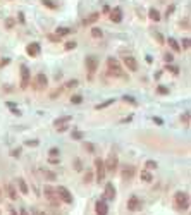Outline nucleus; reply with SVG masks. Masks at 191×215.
Instances as JSON below:
<instances>
[{"label": "nucleus", "mask_w": 191, "mask_h": 215, "mask_svg": "<svg viewBox=\"0 0 191 215\" xmlns=\"http://www.w3.org/2000/svg\"><path fill=\"white\" fill-rule=\"evenodd\" d=\"M107 69H109V72H110V74L116 76V78H126L124 69H122L121 64H119L114 57H109V59H107Z\"/></svg>", "instance_id": "obj_1"}, {"label": "nucleus", "mask_w": 191, "mask_h": 215, "mask_svg": "<svg viewBox=\"0 0 191 215\" xmlns=\"http://www.w3.org/2000/svg\"><path fill=\"white\" fill-rule=\"evenodd\" d=\"M174 201H176V207L179 210L189 208V196H188V193H184V191H177V193L174 194Z\"/></svg>", "instance_id": "obj_2"}, {"label": "nucleus", "mask_w": 191, "mask_h": 215, "mask_svg": "<svg viewBox=\"0 0 191 215\" xmlns=\"http://www.w3.org/2000/svg\"><path fill=\"white\" fill-rule=\"evenodd\" d=\"M85 64H86V69H88L90 79H93V74H95V71L98 69V59H96L95 55H88L85 59Z\"/></svg>", "instance_id": "obj_3"}, {"label": "nucleus", "mask_w": 191, "mask_h": 215, "mask_svg": "<svg viewBox=\"0 0 191 215\" xmlns=\"http://www.w3.org/2000/svg\"><path fill=\"white\" fill-rule=\"evenodd\" d=\"M47 84H48V81H47V76L45 74H36L35 76V79H33V88L36 90V91H43L45 88H47Z\"/></svg>", "instance_id": "obj_4"}, {"label": "nucleus", "mask_w": 191, "mask_h": 215, "mask_svg": "<svg viewBox=\"0 0 191 215\" xmlns=\"http://www.w3.org/2000/svg\"><path fill=\"white\" fill-rule=\"evenodd\" d=\"M43 194H45V198H47L52 205H59V203H60V200H59V194H57V191H55V188L45 186V191H43Z\"/></svg>", "instance_id": "obj_5"}, {"label": "nucleus", "mask_w": 191, "mask_h": 215, "mask_svg": "<svg viewBox=\"0 0 191 215\" xmlns=\"http://www.w3.org/2000/svg\"><path fill=\"white\" fill-rule=\"evenodd\" d=\"M55 191H57L59 200H60V201H64V203H72V194H71V191L67 188L59 186V188H55Z\"/></svg>", "instance_id": "obj_6"}, {"label": "nucleus", "mask_w": 191, "mask_h": 215, "mask_svg": "<svg viewBox=\"0 0 191 215\" xmlns=\"http://www.w3.org/2000/svg\"><path fill=\"white\" fill-rule=\"evenodd\" d=\"M29 79H31V72L28 69L26 65H21V90H26L29 86Z\"/></svg>", "instance_id": "obj_7"}, {"label": "nucleus", "mask_w": 191, "mask_h": 215, "mask_svg": "<svg viewBox=\"0 0 191 215\" xmlns=\"http://www.w3.org/2000/svg\"><path fill=\"white\" fill-rule=\"evenodd\" d=\"M95 169H96V181H98V183H102V181L105 179V176H107V170H105V165H103V160L96 158V160H95Z\"/></svg>", "instance_id": "obj_8"}, {"label": "nucleus", "mask_w": 191, "mask_h": 215, "mask_svg": "<svg viewBox=\"0 0 191 215\" xmlns=\"http://www.w3.org/2000/svg\"><path fill=\"white\" fill-rule=\"evenodd\" d=\"M103 165H105V170L107 172H114L119 165V160H117L116 155H109L107 157V160H103Z\"/></svg>", "instance_id": "obj_9"}, {"label": "nucleus", "mask_w": 191, "mask_h": 215, "mask_svg": "<svg viewBox=\"0 0 191 215\" xmlns=\"http://www.w3.org/2000/svg\"><path fill=\"white\" fill-rule=\"evenodd\" d=\"M122 62H124V65H126L129 71H133V72L138 71V62H136V59H134L133 55H124Z\"/></svg>", "instance_id": "obj_10"}, {"label": "nucleus", "mask_w": 191, "mask_h": 215, "mask_svg": "<svg viewBox=\"0 0 191 215\" xmlns=\"http://www.w3.org/2000/svg\"><path fill=\"white\" fill-rule=\"evenodd\" d=\"M127 210H131V212L141 210V200L138 196H131V198L127 200Z\"/></svg>", "instance_id": "obj_11"}, {"label": "nucleus", "mask_w": 191, "mask_h": 215, "mask_svg": "<svg viewBox=\"0 0 191 215\" xmlns=\"http://www.w3.org/2000/svg\"><path fill=\"white\" fill-rule=\"evenodd\" d=\"M116 188L114 184H107L105 186V191H103V200H109V201H114L116 200Z\"/></svg>", "instance_id": "obj_12"}, {"label": "nucleus", "mask_w": 191, "mask_h": 215, "mask_svg": "<svg viewBox=\"0 0 191 215\" xmlns=\"http://www.w3.org/2000/svg\"><path fill=\"white\" fill-rule=\"evenodd\" d=\"M95 210H96V215H107L109 213V207H107L105 200H98L96 205H95Z\"/></svg>", "instance_id": "obj_13"}, {"label": "nucleus", "mask_w": 191, "mask_h": 215, "mask_svg": "<svg viewBox=\"0 0 191 215\" xmlns=\"http://www.w3.org/2000/svg\"><path fill=\"white\" fill-rule=\"evenodd\" d=\"M26 54L29 57H38V54H40V43H36V41L29 43L26 47Z\"/></svg>", "instance_id": "obj_14"}, {"label": "nucleus", "mask_w": 191, "mask_h": 215, "mask_svg": "<svg viewBox=\"0 0 191 215\" xmlns=\"http://www.w3.org/2000/svg\"><path fill=\"white\" fill-rule=\"evenodd\" d=\"M134 176V167L133 165H124L121 169V177L124 179V181H127V179H131Z\"/></svg>", "instance_id": "obj_15"}, {"label": "nucleus", "mask_w": 191, "mask_h": 215, "mask_svg": "<svg viewBox=\"0 0 191 215\" xmlns=\"http://www.w3.org/2000/svg\"><path fill=\"white\" fill-rule=\"evenodd\" d=\"M110 21L116 22V24H119V22L122 21V11L119 9V7H114L110 11Z\"/></svg>", "instance_id": "obj_16"}, {"label": "nucleus", "mask_w": 191, "mask_h": 215, "mask_svg": "<svg viewBox=\"0 0 191 215\" xmlns=\"http://www.w3.org/2000/svg\"><path fill=\"white\" fill-rule=\"evenodd\" d=\"M98 17H100V14H98V12H93V14H90L88 17L83 19V24H85V26H90V24H93V22L98 21Z\"/></svg>", "instance_id": "obj_17"}, {"label": "nucleus", "mask_w": 191, "mask_h": 215, "mask_svg": "<svg viewBox=\"0 0 191 215\" xmlns=\"http://www.w3.org/2000/svg\"><path fill=\"white\" fill-rule=\"evenodd\" d=\"M71 115H64V117H59V119H55V121H53V126H55V127H59V126H64V124H69L71 122Z\"/></svg>", "instance_id": "obj_18"}, {"label": "nucleus", "mask_w": 191, "mask_h": 215, "mask_svg": "<svg viewBox=\"0 0 191 215\" xmlns=\"http://www.w3.org/2000/svg\"><path fill=\"white\" fill-rule=\"evenodd\" d=\"M17 184H19V191H21L22 194H28V193H29V188H28L26 181H24L22 177H19V179H17Z\"/></svg>", "instance_id": "obj_19"}, {"label": "nucleus", "mask_w": 191, "mask_h": 215, "mask_svg": "<svg viewBox=\"0 0 191 215\" xmlns=\"http://www.w3.org/2000/svg\"><path fill=\"white\" fill-rule=\"evenodd\" d=\"M7 194H9V198L11 200H17V191H16V188L12 186V184H7Z\"/></svg>", "instance_id": "obj_20"}, {"label": "nucleus", "mask_w": 191, "mask_h": 215, "mask_svg": "<svg viewBox=\"0 0 191 215\" xmlns=\"http://www.w3.org/2000/svg\"><path fill=\"white\" fill-rule=\"evenodd\" d=\"M148 17L152 19V21L159 22L160 21V12L157 11V9H150V11H148Z\"/></svg>", "instance_id": "obj_21"}, {"label": "nucleus", "mask_w": 191, "mask_h": 215, "mask_svg": "<svg viewBox=\"0 0 191 215\" xmlns=\"http://www.w3.org/2000/svg\"><path fill=\"white\" fill-rule=\"evenodd\" d=\"M167 43H169V47L172 50H174V52H181V47H179V43L176 41L174 38H169V40H167Z\"/></svg>", "instance_id": "obj_22"}, {"label": "nucleus", "mask_w": 191, "mask_h": 215, "mask_svg": "<svg viewBox=\"0 0 191 215\" xmlns=\"http://www.w3.org/2000/svg\"><path fill=\"white\" fill-rule=\"evenodd\" d=\"M139 176H141V181H145V183H152V181H153V176H152L148 170H143Z\"/></svg>", "instance_id": "obj_23"}, {"label": "nucleus", "mask_w": 191, "mask_h": 215, "mask_svg": "<svg viewBox=\"0 0 191 215\" xmlns=\"http://www.w3.org/2000/svg\"><path fill=\"white\" fill-rule=\"evenodd\" d=\"M71 33V29L69 28H57V31H55V35H57L59 38H62V36H65V35H69Z\"/></svg>", "instance_id": "obj_24"}, {"label": "nucleus", "mask_w": 191, "mask_h": 215, "mask_svg": "<svg viewBox=\"0 0 191 215\" xmlns=\"http://www.w3.org/2000/svg\"><path fill=\"white\" fill-rule=\"evenodd\" d=\"M102 35H103V33H102L100 28H93V29H91V36L93 38H102Z\"/></svg>", "instance_id": "obj_25"}, {"label": "nucleus", "mask_w": 191, "mask_h": 215, "mask_svg": "<svg viewBox=\"0 0 191 215\" xmlns=\"http://www.w3.org/2000/svg\"><path fill=\"white\" fill-rule=\"evenodd\" d=\"M76 47H78V43H76L74 40H72V41H67L65 45H64V48H65V50H74Z\"/></svg>", "instance_id": "obj_26"}, {"label": "nucleus", "mask_w": 191, "mask_h": 215, "mask_svg": "<svg viewBox=\"0 0 191 215\" xmlns=\"http://www.w3.org/2000/svg\"><path fill=\"white\" fill-rule=\"evenodd\" d=\"M43 176H45L48 181H55V177H57V176H55L52 170H45V172H43Z\"/></svg>", "instance_id": "obj_27"}, {"label": "nucleus", "mask_w": 191, "mask_h": 215, "mask_svg": "<svg viewBox=\"0 0 191 215\" xmlns=\"http://www.w3.org/2000/svg\"><path fill=\"white\" fill-rule=\"evenodd\" d=\"M112 103H114V100H112V98H110V100H107V102H103V103H100V105H96V110H100V108H105V107H109V105H112Z\"/></svg>", "instance_id": "obj_28"}, {"label": "nucleus", "mask_w": 191, "mask_h": 215, "mask_svg": "<svg viewBox=\"0 0 191 215\" xmlns=\"http://www.w3.org/2000/svg\"><path fill=\"white\" fill-rule=\"evenodd\" d=\"M145 165H146V169H148V170H152V169H157V162L146 160V162H145Z\"/></svg>", "instance_id": "obj_29"}, {"label": "nucleus", "mask_w": 191, "mask_h": 215, "mask_svg": "<svg viewBox=\"0 0 191 215\" xmlns=\"http://www.w3.org/2000/svg\"><path fill=\"white\" fill-rule=\"evenodd\" d=\"M91 179H93V172H91V170H86V174H85V183H91Z\"/></svg>", "instance_id": "obj_30"}, {"label": "nucleus", "mask_w": 191, "mask_h": 215, "mask_svg": "<svg viewBox=\"0 0 191 215\" xmlns=\"http://www.w3.org/2000/svg\"><path fill=\"white\" fill-rule=\"evenodd\" d=\"M43 2V5H47V7H50V9H57V5L53 4L52 0H42Z\"/></svg>", "instance_id": "obj_31"}, {"label": "nucleus", "mask_w": 191, "mask_h": 215, "mask_svg": "<svg viewBox=\"0 0 191 215\" xmlns=\"http://www.w3.org/2000/svg\"><path fill=\"white\" fill-rule=\"evenodd\" d=\"M71 102L72 103H81L83 102V97H81V95H74V97L71 98Z\"/></svg>", "instance_id": "obj_32"}, {"label": "nucleus", "mask_w": 191, "mask_h": 215, "mask_svg": "<svg viewBox=\"0 0 191 215\" xmlns=\"http://www.w3.org/2000/svg\"><path fill=\"white\" fill-rule=\"evenodd\" d=\"M157 91H159L160 95H167V93H169V90H167L165 86H159V88H157Z\"/></svg>", "instance_id": "obj_33"}, {"label": "nucleus", "mask_w": 191, "mask_h": 215, "mask_svg": "<svg viewBox=\"0 0 191 215\" xmlns=\"http://www.w3.org/2000/svg\"><path fill=\"white\" fill-rule=\"evenodd\" d=\"M78 86V81L72 79V81H67V84H65V88H76Z\"/></svg>", "instance_id": "obj_34"}, {"label": "nucleus", "mask_w": 191, "mask_h": 215, "mask_svg": "<svg viewBox=\"0 0 191 215\" xmlns=\"http://www.w3.org/2000/svg\"><path fill=\"white\" fill-rule=\"evenodd\" d=\"M67 129H69V124H64V126H59L57 131H59V133H65Z\"/></svg>", "instance_id": "obj_35"}, {"label": "nucleus", "mask_w": 191, "mask_h": 215, "mask_svg": "<svg viewBox=\"0 0 191 215\" xmlns=\"http://www.w3.org/2000/svg\"><path fill=\"white\" fill-rule=\"evenodd\" d=\"M48 155H50V157H59V148H50Z\"/></svg>", "instance_id": "obj_36"}, {"label": "nucleus", "mask_w": 191, "mask_h": 215, "mask_svg": "<svg viewBox=\"0 0 191 215\" xmlns=\"http://www.w3.org/2000/svg\"><path fill=\"white\" fill-rule=\"evenodd\" d=\"M183 48L184 50L189 48V38H184V40H183Z\"/></svg>", "instance_id": "obj_37"}, {"label": "nucleus", "mask_w": 191, "mask_h": 215, "mask_svg": "<svg viewBox=\"0 0 191 215\" xmlns=\"http://www.w3.org/2000/svg\"><path fill=\"white\" fill-rule=\"evenodd\" d=\"M181 26L184 28V29H189V19H184V21H181Z\"/></svg>", "instance_id": "obj_38"}, {"label": "nucleus", "mask_w": 191, "mask_h": 215, "mask_svg": "<svg viewBox=\"0 0 191 215\" xmlns=\"http://www.w3.org/2000/svg\"><path fill=\"white\" fill-rule=\"evenodd\" d=\"M72 138H74V140H81V138H83V133L76 131V133H72Z\"/></svg>", "instance_id": "obj_39"}, {"label": "nucleus", "mask_w": 191, "mask_h": 215, "mask_svg": "<svg viewBox=\"0 0 191 215\" xmlns=\"http://www.w3.org/2000/svg\"><path fill=\"white\" fill-rule=\"evenodd\" d=\"M48 162H50V164H53V165H55V164H59V157H50V158H48Z\"/></svg>", "instance_id": "obj_40"}, {"label": "nucleus", "mask_w": 191, "mask_h": 215, "mask_svg": "<svg viewBox=\"0 0 191 215\" xmlns=\"http://www.w3.org/2000/svg\"><path fill=\"white\" fill-rule=\"evenodd\" d=\"M181 121H184V124L189 122V114H184V115H181Z\"/></svg>", "instance_id": "obj_41"}, {"label": "nucleus", "mask_w": 191, "mask_h": 215, "mask_svg": "<svg viewBox=\"0 0 191 215\" xmlns=\"http://www.w3.org/2000/svg\"><path fill=\"white\" fill-rule=\"evenodd\" d=\"M85 150H88V151H93V145H91V143H85Z\"/></svg>", "instance_id": "obj_42"}, {"label": "nucleus", "mask_w": 191, "mask_h": 215, "mask_svg": "<svg viewBox=\"0 0 191 215\" xmlns=\"http://www.w3.org/2000/svg\"><path fill=\"white\" fill-rule=\"evenodd\" d=\"M48 36H50V40H52V41H60V38H59L57 35H48Z\"/></svg>", "instance_id": "obj_43"}, {"label": "nucleus", "mask_w": 191, "mask_h": 215, "mask_svg": "<svg viewBox=\"0 0 191 215\" xmlns=\"http://www.w3.org/2000/svg\"><path fill=\"white\" fill-rule=\"evenodd\" d=\"M167 71H172L174 74H177V72H179V71H177V67H172V65H167Z\"/></svg>", "instance_id": "obj_44"}, {"label": "nucleus", "mask_w": 191, "mask_h": 215, "mask_svg": "<svg viewBox=\"0 0 191 215\" xmlns=\"http://www.w3.org/2000/svg\"><path fill=\"white\" fill-rule=\"evenodd\" d=\"M74 167H76V170H81V169H83V167H81V162H79V160H76V162H74Z\"/></svg>", "instance_id": "obj_45"}, {"label": "nucleus", "mask_w": 191, "mask_h": 215, "mask_svg": "<svg viewBox=\"0 0 191 215\" xmlns=\"http://www.w3.org/2000/svg\"><path fill=\"white\" fill-rule=\"evenodd\" d=\"M9 62H11V60H9V59H4V60H2V62H0V67H4V65H7V64H9Z\"/></svg>", "instance_id": "obj_46"}, {"label": "nucleus", "mask_w": 191, "mask_h": 215, "mask_svg": "<svg viewBox=\"0 0 191 215\" xmlns=\"http://www.w3.org/2000/svg\"><path fill=\"white\" fill-rule=\"evenodd\" d=\"M14 26V19H7V28H12Z\"/></svg>", "instance_id": "obj_47"}, {"label": "nucleus", "mask_w": 191, "mask_h": 215, "mask_svg": "<svg viewBox=\"0 0 191 215\" xmlns=\"http://www.w3.org/2000/svg\"><path fill=\"white\" fill-rule=\"evenodd\" d=\"M172 12H174V5H170L169 9H167V16H170V14H172Z\"/></svg>", "instance_id": "obj_48"}, {"label": "nucleus", "mask_w": 191, "mask_h": 215, "mask_svg": "<svg viewBox=\"0 0 191 215\" xmlns=\"http://www.w3.org/2000/svg\"><path fill=\"white\" fill-rule=\"evenodd\" d=\"M26 145L28 146H35V145H38V141H26Z\"/></svg>", "instance_id": "obj_49"}, {"label": "nucleus", "mask_w": 191, "mask_h": 215, "mask_svg": "<svg viewBox=\"0 0 191 215\" xmlns=\"http://www.w3.org/2000/svg\"><path fill=\"white\" fill-rule=\"evenodd\" d=\"M165 60H167V62H172V55L167 54V55H165Z\"/></svg>", "instance_id": "obj_50"}, {"label": "nucleus", "mask_w": 191, "mask_h": 215, "mask_svg": "<svg viewBox=\"0 0 191 215\" xmlns=\"http://www.w3.org/2000/svg\"><path fill=\"white\" fill-rule=\"evenodd\" d=\"M124 100H126V102H131V103H134V100L131 97H124Z\"/></svg>", "instance_id": "obj_51"}, {"label": "nucleus", "mask_w": 191, "mask_h": 215, "mask_svg": "<svg viewBox=\"0 0 191 215\" xmlns=\"http://www.w3.org/2000/svg\"><path fill=\"white\" fill-rule=\"evenodd\" d=\"M19 215H28V212L24 208H21V212H19Z\"/></svg>", "instance_id": "obj_52"}, {"label": "nucleus", "mask_w": 191, "mask_h": 215, "mask_svg": "<svg viewBox=\"0 0 191 215\" xmlns=\"http://www.w3.org/2000/svg\"><path fill=\"white\" fill-rule=\"evenodd\" d=\"M11 215H17V212H16L14 208H11Z\"/></svg>", "instance_id": "obj_53"}, {"label": "nucleus", "mask_w": 191, "mask_h": 215, "mask_svg": "<svg viewBox=\"0 0 191 215\" xmlns=\"http://www.w3.org/2000/svg\"><path fill=\"white\" fill-rule=\"evenodd\" d=\"M0 200H2V188H0Z\"/></svg>", "instance_id": "obj_54"}, {"label": "nucleus", "mask_w": 191, "mask_h": 215, "mask_svg": "<svg viewBox=\"0 0 191 215\" xmlns=\"http://www.w3.org/2000/svg\"><path fill=\"white\" fill-rule=\"evenodd\" d=\"M40 215H45V213H40Z\"/></svg>", "instance_id": "obj_55"}]
</instances>
